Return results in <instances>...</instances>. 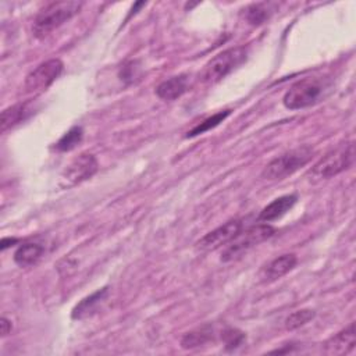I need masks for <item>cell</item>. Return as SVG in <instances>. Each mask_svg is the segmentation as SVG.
<instances>
[{
  "label": "cell",
  "instance_id": "5b68a950",
  "mask_svg": "<svg viewBox=\"0 0 356 356\" xmlns=\"http://www.w3.org/2000/svg\"><path fill=\"white\" fill-rule=\"evenodd\" d=\"M248 58V49L243 46L227 49L216 54L203 68L200 81L207 85H213L225 78L229 72L238 68Z\"/></svg>",
  "mask_w": 356,
  "mask_h": 356
},
{
  "label": "cell",
  "instance_id": "ba28073f",
  "mask_svg": "<svg viewBox=\"0 0 356 356\" xmlns=\"http://www.w3.org/2000/svg\"><path fill=\"white\" fill-rule=\"evenodd\" d=\"M243 229L242 220H229L225 224L217 227L216 229L207 232L203 238H200L196 246L203 252L216 250L218 248L227 246L241 231Z\"/></svg>",
  "mask_w": 356,
  "mask_h": 356
},
{
  "label": "cell",
  "instance_id": "7402d4cb",
  "mask_svg": "<svg viewBox=\"0 0 356 356\" xmlns=\"http://www.w3.org/2000/svg\"><path fill=\"white\" fill-rule=\"evenodd\" d=\"M246 335L245 332H242L241 330L238 328H225L222 332H221V339L224 342V348L227 350H234L236 348H239L243 341H245Z\"/></svg>",
  "mask_w": 356,
  "mask_h": 356
},
{
  "label": "cell",
  "instance_id": "8fae6325",
  "mask_svg": "<svg viewBox=\"0 0 356 356\" xmlns=\"http://www.w3.org/2000/svg\"><path fill=\"white\" fill-rule=\"evenodd\" d=\"M356 343V332H355V323H350L346 328L337 332L331 337L325 345L324 352L328 355H343L350 352Z\"/></svg>",
  "mask_w": 356,
  "mask_h": 356
},
{
  "label": "cell",
  "instance_id": "44dd1931",
  "mask_svg": "<svg viewBox=\"0 0 356 356\" xmlns=\"http://www.w3.org/2000/svg\"><path fill=\"white\" fill-rule=\"evenodd\" d=\"M313 317H314V310H312V309L296 310L285 318V328L289 331H293V330L305 325L306 323H309Z\"/></svg>",
  "mask_w": 356,
  "mask_h": 356
},
{
  "label": "cell",
  "instance_id": "d6986e66",
  "mask_svg": "<svg viewBox=\"0 0 356 356\" xmlns=\"http://www.w3.org/2000/svg\"><path fill=\"white\" fill-rule=\"evenodd\" d=\"M83 136V131L81 127H72L70 128L56 143V149L58 152H70L74 147H76Z\"/></svg>",
  "mask_w": 356,
  "mask_h": 356
},
{
  "label": "cell",
  "instance_id": "52a82bcc",
  "mask_svg": "<svg viewBox=\"0 0 356 356\" xmlns=\"http://www.w3.org/2000/svg\"><path fill=\"white\" fill-rule=\"evenodd\" d=\"M63 70L64 64L60 58H50L40 63L25 76V93L39 95L47 90L51 86V83L61 75Z\"/></svg>",
  "mask_w": 356,
  "mask_h": 356
},
{
  "label": "cell",
  "instance_id": "5bb4252c",
  "mask_svg": "<svg viewBox=\"0 0 356 356\" xmlns=\"http://www.w3.org/2000/svg\"><path fill=\"white\" fill-rule=\"evenodd\" d=\"M296 261H298V259L293 253H285V254L275 257L264 267L263 275H261L263 281L271 282V281H275V280L284 277L296 266Z\"/></svg>",
  "mask_w": 356,
  "mask_h": 356
},
{
  "label": "cell",
  "instance_id": "7c38bea8",
  "mask_svg": "<svg viewBox=\"0 0 356 356\" xmlns=\"http://www.w3.org/2000/svg\"><path fill=\"white\" fill-rule=\"evenodd\" d=\"M296 200H298V196L293 193L280 196L261 209L257 220L263 222H271L274 220H278L295 206Z\"/></svg>",
  "mask_w": 356,
  "mask_h": 356
},
{
  "label": "cell",
  "instance_id": "2e32d148",
  "mask_svg": "<svg viewBox=\"0 0 356 356\" xmlns=\"http://www.w3.org/2000/svg\"><path fill=\"white\" fill-rule=\"evenodd\" d=\"M43 252H44V248L39 243H33V242L24 243L15 250L14 261L21 267H29L36 264L40 260Z\"/></svg>",
  "mask_w": 356,
  "mask_h": 356
},
{
  "label": "cell",
  "instance_id": "7a4b0ae2",
  "mask_svg": "<svg viewBox=\"0 0 356 356\" xmlns=\"http://www.w3.org/2000/svg\"><path fill=\"white\" fill-rule=\"evenodd\" d=\"M82 6V1H53L47 4L38 13L33 19V35L39 39L47 36L74 15H76Z\"/></svg>",
  "mask_w": 356,
  "mask_h": 356
},
{
  "label": "cell",
  "instance_id": "8992f818",
  "mask_svg": "<svg viewBox=\"0 0 356 356\" xmlns=\"http://www.w3.org/2000/svg\"><path fill=\"white\" fill-rule=\"evenodd\" d=\"M275 234V228L268 224H259L249 227L248 229H242L224 249L221 254L222 261H231L241 257L253 246L264 242Z\"/></svg>",
  "mask_w": 356,
  "mask_h": 356
},
{
  "label": "cell",
  "instance_id": "9c48e42d",
  "mask_svg": "<svg viewBox=\"0 0 356 356\" xmlns=\"http://www.w3.org/2000/svg\"><path fill=\"white\" fill-rule=\"evenodd\" d=\"M96 171H97L96 157L90 153H81L67 165V168L63 172V179L68 186L76 185L93 177Z\"/></svg>",
  "mask_w": 356,
  "mask_h": 356
},
{
  "label": "cell",
  "instance_id": "603a6c76",
  "mask_svg": "<svg viewBox=\"0 0 356 356\" xmlns=\"http://www.w3.org/2000/svg\"><path fill=\"white\" fill-rule=\"evenodd\" d=\"M0 327H1V330H0V332H1V337H6L7 334H10V331H11V323L6 318V317H1V323H0Z\"/></svg>",
  "mask_w": 356,
  "mask_h": 356
},
{
  "label": "cell",
  "instance_id": "6da1fadb",
  "mask_svg": "<svg viewBox=\"0 0 356 356\" xmlns=\"http://www.w3.org/2000/svg\"><path fill=\"white\" fill-rule=\"evenodd\" d=\"M332 90V81L327 76L303 78L285 92L282 103L288 110H300L324 100Z\"/></svg>",
  "mask_w": 356,
  "mask_h": 356
},
{
  "label": "cell",
  "instance_id": "277c9868",
  "mask_svg": "<svg viewBox=\"0 0 356 356\" xmlns=\"http://www.w3.org/2000/svg\"><path fill=\"white\" fill-rule=\"evenodd\" d=\"M313 149L310 146H299L295 149H291L275 159H273L261 171V177L267 181H281L289 175H292L295 171H298L300 167L306 165L312 157H313Z\"/></svg>",
  "mask_w": 356,
  "mask_h": 356
},
{
  "label": "cell",
  "instance_id": "e0dca14e",
  "mask_svg": "<svg viewBox=\"0 0 356 356\" xmlns=\"http://www.w3.org/2000/svg\"><path fill=\"white\" fill-rule=\"evenodd\" d=\"M211 339H213V327L203 325L193 331L186 332L181 339V346L184 349H195V348L206 345Z\"/></svg>",
  "mask_w": 356,
  "mask_h": 356
},
{
  "label": "cell",
  "instance_id": "30bf717a",
  "mask_svg": "<svg viewBox=\"0 0 356 356\" xmlns=\"http://www.w3.org/2000/svg\"><path fill=\"white\" fill-rule=\"evenodd\" d=\"M35 113V104L32 102H24L13 104L1 111L0 117V129L1 132H7L15 125L24 122Z\"/></svg>",
  "mask_w": 356,
  "mask_h": 356
},
{
  "label": "cell",
  "instance_id": "4fadbf2b",
  "mask_svg": "<svg viewBox=\"0 0 356 356\" xmlns=\"http://www.w3.org/2000/svg\"><path fill=\"white\" fill-rule=\"evenodd\" d=\"M107 295H108V288L104 286V288H100V289L95 291L89 296L83 298L72 309L71 318L72 320H83V318H86L89 316H92L97 310V307L106 300Z\"/></svg>",
  "mask_w": 356,
  "mask_h": 356
},
{
  "label": "cell",
  "instance_id": "3957f363",
  "mask_svg": "<svg viewBox=\"0 0 356 356\" xmlns=\"http://www.w3.org/2000/svg\"><path fill=\"white\" fill-rule=\"evenodd\" d=\"M355 161V145L353 142H345L338 147L324 154L309 171L310 181H321L335 177L337 174L348 170Z\"/></svg>",
  "mask_w": 356,
  "mask_h": 356
},
{
  "label": "cell",
  "instance_id": "ffe728a7",
  "mask_svg": "<svg viewBox=\"0 0 356 356\" xmlns=\"http://www.w3.org/2000/svg\"><path fill=\"white\" fill-rule=\"evenodd\" d=\"M229 114H231V110H224V111H218V113L213 114L211 117L206 118L204 121H202L200 124H197L196 127H193V128L188 132L186 138H193V136H197V135H200V134H203V132H206V131H210V129L216 128V127H217L220 122H222Z\"/></svg>",
  "mask_w": 356,
  "mask_h": 356
},
{
  "label": "cell",
  "instance_id": "ac0fdd59",
  "mask_svg": "<svg viewBox=\"0 0 356 356\" xmlns=\"http://www.w3.org/2000/svg\"><path fill=\"white\" fill-rule=\"evenodd\" d=\"M245 18L250 25H261L264 24L273 14V4L271 3H254L246 7Z\"/></svg>",
  "mask_w": 356,
  "mask_h": 356
},
{
  "label": "cell",
  "instance_id": "9a60e30c",
  "mask_svg": "<svg viewBox=\"0 0 356 356\" xmlns=\"http://www.w3.org/2000/svg\"><path fill=\"white\" fill-rule=\"evenodd\" d=\"M189 89L188 75L179 74L163 81L156 88V95L163 100H175Z\"/></svg>",
  "mask_w": 356,
  "mask_h": 356
}]
</instances>
